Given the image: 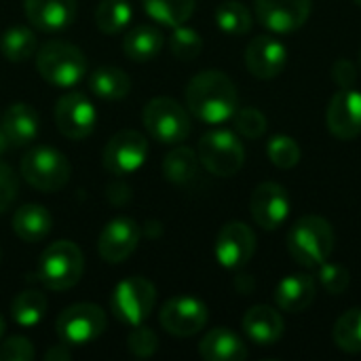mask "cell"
Instances as JSON below:
<instances>
[{
  "instance_id": "obj_30",
  "label": "cell",
  "mask_w": 361,
  "mask_h": 361,
  "mask_svg": "<svg viewBox=\"0 0 361 361\" xmlns=\"http://www.w3.org/2000/svg\"><path fill=\"white\" fill-rule=\"evenodd\" d=\"M0 51L13 63L27 61L36 53V34L25 25H13L2 34Z\"/></svg>"
},
{
  "instance_id": "obj_5",
  "label": "cell",
  "mask_w": 361,
  "mask_h": 361,
  "mask_svg": "<svg viewBox=\"0 0 361 361\" xmlns=\"http://www.w3.org/2000/svg\"><path fill=\"white\" fill-rule=\"evenodd\" d=\"M21 176L32 188L55 192L70 182L72 167L59 150L51 146H36L21 159Z\"/></svg>"
},
{
  "instance_id": "obj_2",
  "label": "cell",
  "mask_w": 361,
  "mask_h": 361,
  "mask_svg": "<svg viewBox=\"0 0 361 361\" xmlns=\"http://www.w3.org/2000/svg\"><path fill=\"white\" fill-rule=\"evenodd\" d=\"M288 250L292 258L307 269L324 264L334 250V231L332 224L322 216H302L290 228Z\"/></svg>"
},
{
  "instance_id": "obj_46",
  "label": "cell",
  "mask_w": 361,
  "mask_h": 361,
  "mask_svg": "<svg viewBox=\"0 0 361 361\" xmlns=\"http://www.w3.org/2000/svg\"><path fill=\"white\" fill-rule=\"evenodd\" d=\"M360 63H361V49H360Z\"/></svg>"
},
{
  "instance_id": "obj_8",
  "label": "cell",
  "mask_w": 361,
  "mask_h": 361,
  "mask_svg": "<svg viewBox=\"0 0 361 361\" xmlns=\"http://www.w3.org/2000/svg\"><path fill=\"white\" fill-rule=\"evenodd\" d=\"M199 161L203 167L220 178H231L235 176L245 161V150L239 137L233 131L226 129H216L209 131L201 137L199 142Z\"/></svg>"
},
{
  "instance_id": "obj_1",
  "label": "cell",
  "mask_w": 361,
  "mask_h": 361,
  "mask_svg": "<svg viewBox=\"0 0 361 361\" xmlns=\"http://www.w3.org/2000/svg\"><path fill=\"white\" fill-rule=\"evenodd\" d=\"M186 106L190 114L207 125H220L233 118L239 106L235 82L220 70H205L190 78L186 87Z\"/></svg>"
},
{
  "instance_id": "obj_13",
  "label": "cell",
  "mask_w": 361,
  "mask_h": 361,
  "mask_svg": "<svg viewBox=\"0 0 361 361\" xmlns=\"http://www.w3.org/2000/svg\"><path fill=\"white\" fill-rule=\"evenodd\" d=\"M258 21L277 34L300 30L313 8V0H256Z\"/></svg>"
},
{
  "instance_id": "obj_12",
  "label": "cell",
  "mask_w": 361,
  "mask_h": 361,
  "mask_svg": "<svg viewBox=\"0 0 361 361\" xmlns=\"http://www.w3.org/2000/svg\"><path fill=\"white\" fill-rule=\"evenodd\" d=\"M159 322L173 336H180V338L195 336L207 324V307L199 298L176 296L163 305L159 313Z\"/></svg>"
},
{
  "instance_id": "obj_19",
  "label": "cell",
  "mask_w": 361,
  "mask_h": 361,
  "mask_svg": "<svg viewBox=\"0 0 361 361\" xmlns=\"http://www.w3.org/2000/svg\"><path fill=\"white\" fill-rule=\"evenodd\" d=\"M27 21L40 32L68 27L76 17V0H23Z\"/></svg>"
},
{
  "instance_id": "obj_35",
  "label": "cell",
  "mask_w": 361,
  "mask_h": 361,
  "mask_svg": "<svg viewBox=\"0 0 361 361\" xmlns=\"http://www.w3.org/2000/svg\"><path fill=\"white\" fill-rule=\"evenodd\" d=\"M267 154L271 163L279 169H292L300 161V148L290 135H275L267 144Z\"/></svg>"
},
{
  "instance_id": "obj_22",
  "label": "cell",
  "mask_w": 361,
  "mask_h": 361,
  "mask_svg": "<svg viewBox=\"0 0 361 361\" xmlns=\"http://www.w3.org/2000/svg\"><path fill=\"white\" fill-rule=\"evenodd\" d=\"M0 127L11 146H27L38 135V114L27 104H13L4 110Z\"/></svg>"
},
{
  "instance_id": "obj_26",
  "label": "cell",
  "mask_w": 361,
  "mask_h": 361,
  "mask_svg": "<svg viewBox=\"0 0 361 361\" xmlns=\"http://www.w3.org/2000/svg\"><path fill=\"white\" fill-rule=\"evenodd\" d=\"M89 89L93 95L114 102V99H123L129 95L131 80L125 70L114 68V66H102L89 74Z\"/></svg>"
},
{
  "instance_id": "obj_39",
  "label": "cell",
  "mask_w": 361,
  "mask_h": 361,
  "mask_svg": "<svg viewBox=\"0 0 361 361\" xmlns=\"http://www.w3.org/2000/svg\"><path fill=\"white\" fill-rule=\"evenodd\" d=\"M34 355L32 343L23 336H11L0 345V361H30Z\"/></svg>"
},
{
  "instance_id": "obj_4",
  "label": "cell",
  "mask_w": 361,
  "mask_h": 361,
  "mask_svg": "<svg viewBox=\"0 0 361 361\" xmlns=\"http://www.w3.org/2000/svg\"><path fill=\"white\" fill-rule=\"evenodd\" d=\"M36 68L49 85L70 89L87 74V59L78 47L63 40H51L38 49Z\"/></svg>"
},
{
  "instance_id": "obj_32",
  "label": "cell",
  "mask_w": 361,
  "mask_h": 361,
  "mask_svg": "<svg viewBox=\"0 0 361 361\" xmlns=\"http://www.w3.org/2000/svg\"><path fill=\"white\" fill-rule=\"evenodd\" d=\"M216 23L222 32L241 36L252 30V13L239 0H226L216 8Z\"/></svg>"
},
{
  "instance_id": "obj_44",
  "label": "cell",
  "mask_w": 361,
  "mask_h": 361,
  "mask_svg": "<svg viewBox=\"0 0 361 361\" xmlns=\"http://www.w3.org/2000/svg\"><path fill=\"white\" fill-rule=\"evenodd\" d=\"M2 334H4V319H2V315H0V338H2Z\"/></svg>"
},
{
  "instance_id": "obj_29",
  "label": "cell",
  "mask_w": 361,
  "mask_h": 361,
  "mask_svg": "<svg viewBox=\"0 0 361 361\" xmlns=\"http://www.w3.org/2000/svg\"><path fill=\"white\" fill-rule=\"evenodd\" d=\"M47 313V296L40 290H25L15 296L11 305V317L21 328H34Z\"/></svg>"
},
{
  "instance_id": "obj_36",
  "label": "cell",
  "mask_w": 361,
  "mask_h": 361,
  "mask_svg": "<svg viewBox=\"0 0 361 361\" xmlns=\"http://www.w3.org/2000/svg\"><path fill=\"white\" fill-rule=\"evenodd\" d=\"M235 118V129L250 140H258L264 131H267V116L256 110V108H241L235 110L233 114Z\"/></svg>"
},
{
  "instance_id": "obj_28",
  "label": "cell",
  "mask_w": 361,
  "mask_h": 361,
  "mask_svg": "<svg viewBox=\"0 0 361 361\" xmlns=\"http://www.w3.org/2000/svg\"><path fill=\"white\" fill-rule=\"evenodd\" d=\"M142 4L146 15L152 17L157 23L176 27L190 19L197 0H142Z\"/></svg>"
},
{
  "instance_id": "obj_42",
  "label": "cell",
  "mask_w": 361,
  "mask_h": 361,
  "mask_svg": "<svg viewBox=\"0 0 361 361\" xmlns=\"http://www.w3.org/2000/svg\"><path fill=\"white\" fill-rule=\"evenodd\" d=\"M72 357V353H70V347L68 345H55V347H51L47 353H44V361H68Z\"/></svg>"
},
{
  "instance_id": "obj_17",
  "label": "cell",
  "mask_w": 361,
  "mask_h": 361,
  "mask_svg": "<svg viewBox=\"0 0 361 361\" xmlns=\"http://www.w3.org/2000/svg\"><path fill=\"white\" fill-rule=\"evenodd\" d=\"M328 129L338 140H353L361 133V93L341 89L332 95L326 112Z\"/></svg>"
},
{
  "instance_id": "obj_38",
  "label": "cell",
  "mask_w": 361,
  "mask_h": 361,
  "mask_svg": "<svg viewBox=\"0 0 361 361\" xmlns=\"http://www.w3.org/2000/svg\"><path fill=\"white\" fill-rule=\"evenodd\" d=\"M319 281L326 292L338 296L349 288V271L341 264H332L326 260L324 264H319Z\"/></svg>"
},
{
  "instance_id": "obj_37",
  "label": "cell",
  "mask_w": 361,
  "mask_h": 361,
  "mask_svg": "<svg viewBox=\"0 0 361 361\" xmlns=\"http://www.w3.org/2000/svg\"><path fill=\"white\" fill-rule=\"evenodd\" d=\"M127 349H129L131 355L146 360V357H150V355L157 353V349H159V336H157L150 328H146V326L140 324V326H135V328L129 332Z\"/></svg>"
},
{
  "instance_id": "obj_18",
  "label": "cell",
  "mask_w": 361,
  "mask_h": 361,
  "mask_svg": "<svg viewBox=\"0 0 361 361\" xmlns=\"http://www.w3.org/2000/svg\"><path fill=\"white\" fill-rule=\"evenodd\" d=\"M288 51L273 36H258L245 49V66L247 70L262 80H271L279 76L286 68Z\"/></svg>"
},
{
  "instance_id": "obj_45",
  "label": "cell",
  "mask_w": 361,
  "mask_h": 361,
  "mask_svg": "<svg viewBox=\"0 0 361 361\" xmlns=\"http://www.w3.org/2000/svg\"><path fill=\"white\" fill-rule=\"evenodd\" d=\"M355 2H357V4H360V6H361V0H355Z\"/></svg>"
},
{
  "instance_id": "obj_33",
  "label": "cell",
  "mask_w": 361,
  "mask_h": 361,
  "mask_svg": "<svg viewBox=\"0 0 361 361\" xmlns=\"http://www.w3.org/2000/svg\"><path fill=\"white\" fill-rule=\"evenodd\" d=\"M332 338L345 353H361V309H351L334 324Z\"/></svg>"
},
{
  "instance_id": "obj_7",
  "label": "cell",
  "mask_w": 361,
  "mask_h": 361,
  "mask_svg": "<svg viewBox=\"0 0 361 361\" xmlns=\"http://www.w3.org/2000/svg\"><path fill=\"white\" fill-rule=\"evenodd\" d=\"M108 326V317L102 307L93 302H76L63 309L55 322L59 341L68 347H85L97 341Z\"/></svg>"
},
{
  "instance_id": "obj_24",
  "label": "cell",
  "mask_w": 361,
  "mask_h": 361,
  "mask_svg": "<svg viewBox=\"0 0 361 361\" xmlns=\"http://www.w3.org/2000/svg\"><path fill=\"white\" fill-rule=\"evenodd\" d=\"M51 228H53V218L44 205L27 203L21 205L13 216V231L25 243L42 241L51 233Z\"/></svg>"
},
{
  "instance_id": "obj_9",
  "label": "cell",
  "mask_w": 361,
  "mask_h": 361,
  "mask_svg": "<svg viewBox=\"0 0 361 361\" xmlns=\"http://www.w3.org/2000/svg\"><path fill=\"white\" fill-rule=\"evenodd\" d=\"M157 302V288L144 277L123 279L112 292V313L125 326H140L148 319Z\"/></svg>"
},
{
  "instance_id": "obj_23",
  "label": "cell",
  "mask_w": 361,
  "mask_h": 361,
  "mask_svg": "<svg viewBox=\"0 0 361 361\" xmlns=\"http://www.w3.org/2000/svg\"><path fill=\"white\" fill-rule=\"evenodd\" d=\"M199 353L207 361H243L247 360L245 343L228 328H216L199 343Z\"/></svg>"
},
{
  "instance_id": "obj_21",
  "label": "cell",
  "mask_w": 361,
  "mask_h": 361,
  "mask_svg": "<svg viewBox=\"0 0 361 361\" xmlns=\"http://www.w3.org/2000/svg\"><path fill=\"white\" fill-rule=\"evenodd\" d=\"M315 300V279L307 273L283 277L275 288V302L281 311L302 313Z\"/></svg>"
},
{
  "instance_id": "obj_16",
  "label": "cell",
  "mask_w": 361,
  "mask_h": 361,
  "mask_svg": "<svg viewBox=\"0 0 361 361\" xmlns=\"http://www.w3.org/2000/svg\"><path fill=\"white\" fill-rule=\"evenodd\" d=\"M140 226L131 218H114L110 220L97 239V252L108 264L125 262L140 243Z\"/></svg>"
},
{
  "instance_id": "obj_31",
  "label": "cell",
  "mask_w": 361,
  "mask_h": 361,
  "mask_svg": "<svg viewBox=\"0 0 361 361\" xmlns=\"http://www.w3.org/2000/svg\"><path fill=\"white\" fill-rule=\"evenodd\" d=\"M133 17L129 0H102L95 8V23L104 34H116L129 25Z\"/></svg>"
},
{
  "instance_id": "obj_27",
  "label": "cell",
  "mask_w": 361,
  "mask_h": 361,
  "mask_svg": "<svg viewBox=\"0 0 361 361\" xmlns=\"http://www.w3.org/2000/svg\"><path fill=\"white\" fill-rule=\"evenodd\" d=\"M199 163V154L192 148L178 146L163 159V176L171 184H188L197 178Z\"/></svg>"
},
{
  "instance_id": "obj_11",
  "label": "cell",
  "mask_w": 361,
  "mask_h": 361,
  "mask_svg": "<svg viewBox=\"0 0 361 361\" xmlns=\"http://www.w3.org/2000/svg\"><path fill=\"white\" fill-rule=\"evenodd\" d=\"M97 123V112L91 99L80 91H70L61 95L55 104V125L63 137L85 140L93 133Z\"/></svg>"
},
{
  "instance_id": "obj_25",
  "label": "cell",
  "mask_w": 361,
  "mask_h": 361,
  "mask_svg": "<svg viewBox=\"0 0 361 361\" xmlns=\"http://www.w3.org/2000/svg\"><path fill=\"white\" fill-rule=\"evenodd\" d=\"M163 34L154 25H135L123 40V51L133 61H150L163 49Z\"/></svg>"
},
{
  "instance_id": "obj_41",
  "label": "cell",
  "mask_w": 361,
  "mask_h": 361,
  "mask_svg": "<svg viewBox=\"0 0 361 361\" xmlns=\"http://www.w3.org/2000/svg\"><path fill=\"white\" fill-rule=\"evenodd\" d=\"M332 78L341 89H351L357 80V70L349 59H338L332 66Z\"/></svg>"
},
{
  "instance_id": "obj_10",
  "label": "cell",
  "mask_w": 361,
  "mask_h": 361,
  "mask_svg": "<svg viewBox=\"0 0 361 361\" xmlns=\"http://www.w3.org/2000/svg\"><path fill=\"white\" fill-rule=\"evenodd\" d=\"M148 154V140L135 129H123L114 133L104 148V167L112 176H129L137 171Z\"/></svg>"
},
{
  "instance_id": "obj_6",
  "label": "cell",
  "mask_w": 361,
  "mask_h": 361,
  "mask_svg": "<svg viewBox=\"0 0 361 361\" xmlns=\"http://www.w3.org/2000/svg\"><path fill=\"white\" fill-rule=\"evenodd\" d=\"M142 121L146 131L159 142L176 146L190 133V116L186 108L171 97H154L144 106Z\"/></svg>"
},
{
  "instance_id": "obj_43",
  "label": "cell",
  "mask_w": 361,
  "mask_h": 361,
  "mask_svg": "<svg viewBox=\"0 0 361 361\" xmlns=\"http://www.w3.org/2000/svg\"><path fill=\"white\" fill-rule=\"evenodd\" d=\"M8 146H11V142H8L6 133L2 131V127H0V154H4L8 150Z\"/></svg>"
},
{
  "instance_id": "obj_34",
  "label": "cell",
  "mask_w": 361,
  "mask_h": 361,
  "mask_svg": "<svg viewBox=\"0 0 361 361\" xmlns=\"http://www.w3.org/2000/svg\"><path fill=\"white\" fill-rule=\"evenodd\" d=\"M169 49L171 53L182 59V61H190L195 57H199V53L203 51V38L197 30L186 27V25H176L173 34L169 38Z\"/></svg>"
},
{
  "instance_id": "obj_40",
  "label": "cell",
  "mask_w": 361,
  "mask_h": 361,
  "mask_svg": "<svg viewBox=\"0 0 361 361\" xmlns=\"http://www.w3.org/2000/svg\"><path fill=\"white\" fill-rule=\"evenodd\" d=\"M17 190H19V184H17L15 171L6 163L0 161V214L11 207V203L17 197Z\"/></svg>"
},
{
  "instance_id": "obj_20",
  "label": "cell",
  "mask_w": 361,
  "mask_h": 361,
  "mask_svg": "<svg viewBox=\"0 0 361 361\" xmlns=\"http://www.w3.org/2000/svg\"><path fill=\"white\" fill-rule=\"evenodd\" d=\"M243 332L252 343L260 347H271L283 336V317L273 307H252L243 315Z\"/></svg>"
},
{
  "instance_id": "obj_15",
  "label": "cell",
  "mask_w": 361,
  "mask_h": 361,
  "mask_svg": "<svg viewBox=\"0 0 361 361\" xmlns=\"http://www.w3.org/2000/svg\"><path fill=\"white\" fill-rule=\"evenodd\" d=\"M214 252L224 269H241L256 252V235L243 222H228L218 233Z\"/></svg>"
},
{
  "instance_id": "obj_3",
  "label": "cell",
  "mask_w": 361,
  "mask_h": 361,
  "mask_svg": "<svg viewBox=\"0 0 361 361\" xmlns=\"http://www.w3.org/2000/svg\"><path fill=\"white\" fill-rule=\"evenodd\" d=\"M85 271L82 252L72 241H55L44 247L38 258L36 279L53 292H63L74 288Z\"/></svg>"
},
{
  "instance_id": "obj_47",
  "label": "cell",
  "mask_w": 361,
  "mask_h": 361,
  "mask_svg": "<svg viewBox=\"0 0 361 361\" xmlns=\"http://www.w3.org/2000/svg\"><path fill=\"white\" fill-rule=\"evenodd\" d=\"M0 256H2V252H0Z\"/></svg>"
},
{
  "instance_id": "obj_14",
  "label": "cell",
  "mask_w": 361,
  "mask_h": 361,
  "mask_svg": "<svg viewBox=\"0 0 361 361\" xmlns=\"http://www.w3.org/2000/svg\"><path fill=\"white\" fill-rule=\"evenodd\" d=\"M290 207H292L290 195L277 182H262L252 192V201H250L252 218L264 231L279 228L288 220Z\"/></svg>"
}]
</instances>
